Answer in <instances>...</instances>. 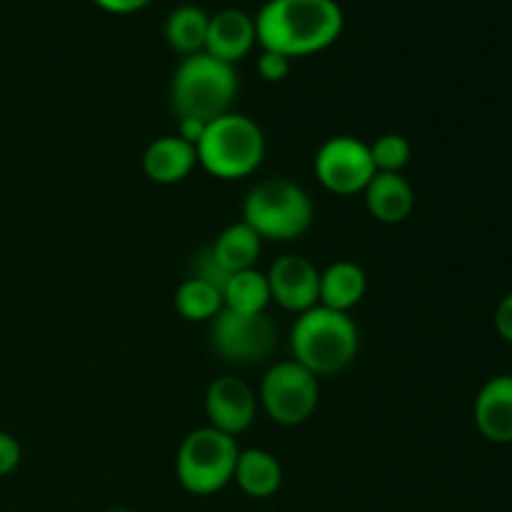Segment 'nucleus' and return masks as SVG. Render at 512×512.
I'll use <instances>...</instances> for the list:
<instances>
[{
  "mask_svg": "<svg viewBox=\"0 0 512 512\" xmlns=\"http://www.w3.org/2000/svg\"><path fill=\"white\" fill-rule=\"evenodd\" d=\"M345 25L338 0H268L255 15L263 50L293 58L320 53L340 38Z\"/></svg>",
  "mask_w": 512,
  "mask_h": 512,
  "instance_id": "1",
  "label": "nucleus"
},
{
  "mask_svg": "<svg viewBox=\"0 0 512 512\" xmlns=\"http://www.w3.org/2000/svg\"><path fill=\"white\" fill-rule=\"evenodd\" d=\"M360 333L350 313H338L325 305L305 310L290 330L293 360L308 368L315 378L338 375L355 360Z\"/></svg>",
  "mask_w": 512,
  "mask_h": 512,
  "instance_id": "2",
  "label": "nucleus"
},
{
  "mask_svg": "<svg viewBox=\"0 0 512 512\" xmlns=\"http://www.w3.org/2000/svg\"><path fill=\"white\" fill-rule=\"evenodd\" d=\"M238 95L235 65L220 63L208 53L183 58L170 80V110L178 120L193 118L213 123L230 113Z\"/></svg>",
  "mask_w": 512,
  "mask_h": 512,
  "instance_id": "3",
  "label": "nucleus"
},
{
  "mask_svg": "<svg viewBox=\"0 0 512 512\" xmlns=\"http://www.w3.org/2000/svg\"><path fill=\"white\" fill-rule=\"evenodd\" d=\"M315 205L303 185L288 178L260 180L250 188L243 203V220L260 235V240L290 243L305 235L313 225Z\"/></svg>",
  "mask_w": 512,
  "mask_h": 512,
  "instance_id": "4",
  "label": "nucleus"
},
{
  "mask_svg": "<svg viewBox=\"0 0 512 512\" xmlns=\"http://www.w3.org/2000/svg\"><path fill=\"white\" fill-rule=\"evenodd\" d=\"M198 163L213 178L240 180L260 168L265 158V135L253 118L243 113H225L208 123L200 140Z\"/></svg>",
  "mask_w": 512,
  "mask_h": 512,
  "instance_id": "5",
  "label": "nucleus"
},
{
  "mask_svg": "<svg viewBox=\"0 0 512 512\" xmlns=\"http://www.w3.org/2000/svg\"><path fill=\"white\" fill-rule=\"evenodd\" d=\"M240 448L235 438L215 428H198L180 443L175 475L190 495H215L233 483Z\"/></svg>",
  "mask_w": 512,
  "mask_h": 512,
  "instance_id": "6",
  "label": "nucleus"
},
{
  "mask_svg": "<svg viewBox=\"0 0 512 512\" xmlns=\"http://www.w3.org/2000/svg\"><path fill=\"white\" fill-rule=\"evenodd\" d=\"M258 398L273 423L295 428L308 423L318 410L320 378L295 360H283L265 373Z\"/></svg>",
  "mask_w": 512,
  "mask_h": 512,
  "instance_id": "7",
  "label": "nucleus"
},
{
  "mask_svg": "<svg viewBox=\"0 0 512 512\" xmlns=\"http://www.w3.org/2000/svg\"><path fill=\"white\" fill-rule=\"evenodd\" d=\"M210 348L233 365H255L270 358L278 345V330L265 313H238L223 308L210 320Z\"/></svg>",
  "mask_w": 512,
  "mask_h": 512,
  "instance_id": "8",
  "label": "nucleus"
},
{
  "mask_svg": "<svg viewBox=\"0 0 512 512\" xmlns=\"http://www.w3.org/2000/svg\"><path fill=\"white\" fill-rule=\"evenodd\" d=\"M315 178L335 195L363 193L375 175L368 143L353 135H335L325 140L313 160Z\"/></svg>",
  "mask_w": 512,
  "mask_h": 512,
  "instance_id": "9",
  "label": "nucleus"
},
{
  "mask_svg": "<svg viewBox=\"0 0 512 512\" xmlns=\"http://www.w3.org/2000/svg\"><path fill=\"white\" fill-rule=\"evenodd\" d=\"M255 413H258V398L243 378L223 375L208 385L205 415L210 428L235 438L255 423Z\"/></svg>",
  "mask_w": 512,
  "mask_h": 512,
  "instance_id": "10",
  "label": "nucleus"
},
{
  "mask_svg": "<svg viewBox=\"0 0 512 512\" xmlns=\"http://www.w3.org/2000/svg\"><path fill=\"white\" fill-rule=\"evenodd\" d=\"M265 278L270 285V300L283 310L300 315L320 305V270L303 255L278 258Z\"/></svg>",
  "mask_w": 512,
  "mask_h": 512,
  "instance_id": "11",
  "label": "nucleus"
},
{
  "mask_svg": "<svg viewBox=\"0 0 512 512\" xmlns=\"http://www.w3.org/2000/svg\"><path fill=\"white\" fill-rule=\"evenodd\" d=\"M258 43L255 35V18L240 8H225L210 15L208 38L203 53L213 55L220 63L235 65L243 60Z\"/></svg>",
  "mask_w": 512,
  "mask_h": 512,
  "instance_id": "12",
  "label": "nucleus"
},
{
  "mask_svg": "<svg viewBox=\"0 0 512 512\" xmlns=\"http://www.w3.org/2000/svg\"><path fill=\"white\" fill-rule=\"evenodd\" d=\"M475 425L490 443H512V375H495L475 398Z\"/></svg>",
  "mask_w": 512,
  "mask_h": 512,
  "instance_id": "13",
  "label": "nucleus"
},
{
  "mask_svg": "<svg viewBox=\"0 0 512 512\" xmlns=\"http://www.w3.org/2000/svg\"><path fill=\"white\" fill-rule=\"evenodd\" d=\"M363 195L368 213L385 225L403 223L415 208L413 185L400 173H375Z\"/></svg>",
  "mask_w": 512,
  "mask_h": 512,
  "instance_id": "14",
  "label": "nucleus"
},
{
  "mask_svg": "<svg viewBox=\"0 0 512 512\" xmlns=\"http://www.w3.org/2000/svg\"><path fill=\"white\" fill-rule=\"evenodd\" d=\"M198 165V150L178 135H163L153 140L143 153V170L153 183L175 185L188 178Z\"/></svg>",
  "mask_w": 512,
  "mask_h": 512,
  "instance_id": "15",
  "label": "nucleus"
},
{
  "mask_svg": "<svg viewBox=\"0 0 512 512\" xmlns=\"http://www.w3.org/2000/svg\"><path fill=\"white\" fill-rule=\"evenodd\" d=\"M365 290H368L365 270L350 260H338L320 270V305L325 308L350 313L365 298Z\"/></svg>",
  "mask_w": 512,
  "mask_h": 512,
  "instance_id": "16",
  "label": "nucleus"
},
{
  "mask_svg": "<svg viewBox=\"0 0 512 512\" xmlns=\"http://www.w3.org/2000/svg\"><path fill=\"white\" fill-rule=\"evenodd\" d=\"M233 480L245 495L263 500L280 490V485H283V468H280L278 458L268 453V450L248 448L240 450Z\"/></svg>",
  "mask_w": 512,
  "mask_h": 512,
  "instance_id": "17",
  "label": "nucleus"
},
{
  "mask_svg": "<svg viewBox=\"0 0 512 512\" xmlns=\"http://www.w3.org/2000/svg\"><path fill=\"white\" fill-rule=\"evenodd\" d=\"M260 248H263V240H260V235L255 233L245 220L228 225V228L215 238V243L210 245L215 260H218L228 273H240V270L255 268Z\"/></svg>",
  "mask_w": 512,
  "mask_h": 512,
  "instance_id": "18",
  "label": "nucleus"
},
{
  "mask_svg": "<svg viewBox=\"0 0 512 512\" xmlns=\"http://www.w3.org/2000/svg\"><path fill=\"white\" fill-rule=\"evenodd\" d=\"M210 15L198 5H178L165 20V40L180 55H195L205 50Z\"/></svg>",
  "mask_w": 512,
  "mask_h": 512,
  "instance_id": "19",
  "label": "nucleus"
},
{
  "mask_svg": "<svg viewBox=\"0 0 512 512\" xmlns=\"http://www.w3.org/2000/svg\"><path fill=\"white\" fill-rule=\"evenodd\" d=\"M270 303V285L265 273L250 268L230 275L223 293V308L238 313H265Z\"/></svg>",
  "mask_w": 512,
  "mask_h": 512,
  "instance_id": "20",
  "label": "nucleus"
},
{
  "mask_svg": "<svg viewBox=\"0 0 512 512\" xmlns=\"http://www.w3.org/2000/svg\"><path fill=\"white\" fill-rule=\"evenodd\" d=\"M175 310L185 320L205 323V320H213L223 310V295L213 285L203 283V280L188 278L175 290Z\"/></svg>",
  "mask_w": 512,
  "mask_h": 512,
  "instance_id": "21",
  "label": "nucleus"
},
{
  "mask_svg": "<svg viewBox=\"0 0 512 512\" xmlns=\"http://www.w3.org/2000/svg\"><path fill=\"white\" fill-rule=\"evenodd\" d=\"M368 148L375 173H400L410 163V155H413V145L408 143V138L398 133L380 135Z\"/></svg>",
  "mask_w": 512,
  "mask_h": 512,
  "instance_id": "22",
  "label": "nucleus"
},
{
  "mask_svg": "<svg viewBox=\"0 0 512 512\" xmlns=\"http://www.w3.org/2000/svg\"><path fill=\"white\" fill-rule=\"evenodd\" d=\"M230 275L233 273H228V270H225L223 265L215 260L210 245L208 248L198 250V253L193 255V260H190V278H198V280H203V283L213 285L220 295L225 293V285H228Z\"/></svg>",
  "mask_w": 512,
  "mask_h": 512,
  "instance_id": "23",
  "label": "nucleus"
},
{
  "mask_svg": "<svg viewBox=\"0 0 512 512\" xmlns=\"http://www.w3.org/2000/svg\"><path fill=\"white\" fill-rule=\"evenodd\" d=\"M258 73L265 83H280L290 73V58L275 50H263L258 55Z\"/></svg>",
  "mask_w": 512,
  "mask_h": 512,
  "instance_id": "24",
  "label": "nucleus"
},
{
  "mask_svg": "<svg viewBox=\"0 0 512 512\" xmlns=\"http://www.w3.org/2000/svg\"><path fill=\"white\" fill-rule=\"evenodd\" d=\"M20 458H23V450L18 440L10 433H0V478L13 473L20 465Z\"/></svg>",
  "mask_w": 512,
  "mask_h": 512,
  "instance_id": "25",
  "label": "nucleus"
},
{
  "mask_svg": "<svg viewBox=\"0 0 512 512\" xmlns=\"http://www.w3.org/2000/svg\"><path fill=\"white\" fill-rule=\"evenodd\" d=\"M495 330L505 343H512V293L505 295L495 310Z\"/></svg>",
  "mask_w": 512,
  "mask_h": 512,
  "instance_id": "26",
  "label": "nucleus"
},
{
  "mask_svg": "<svg viewBox=\"0 0 512 512\" xmlns=\"http://www.w3.org/2000/svg\"><path fill=\"white\" fill-rule=\"evenodd\" d=\"M205 130H208V123H203V120H193V118H185V120H178V138L185 140L188 145H193V148H198L200 140L205 138Z\"/></svg>",
  "mask_w": 512,
  "mask_h": 512,
  "instance_id": "27",
  "label": "nucleus"
},
{
  "mask_svg": "<svg viewBox=\"0 0 512 512\" xmlns=\"http://www.w3.org/2000/svg\"><path fill=\"white\" fill-rule=\"evenodd\" d=\"M95 3H98L103 10H108V13L128 15V13H135V10H143L145 5L153 3V0H95Z\"/></svg>",
  "mask_w": 512,
  "mask_h": 512,
  "instance_id": "28",
  "label": "nucleus"
},
{
  "mask_svg": "<svg viewBox=\"0 0 512 512\" xmlns=\"http://www.w3.org/2000/svg\"><path fill=\"white\" fill-rule=\"evenodd\" d=\"M108 512H133V510H125V508H115V510H108Z\"/></svg>",
  "mask_w": 512,
  "mask_h": 512,
  "instance_id": "29",
  "label": "nucleus"
}]
</instances>
